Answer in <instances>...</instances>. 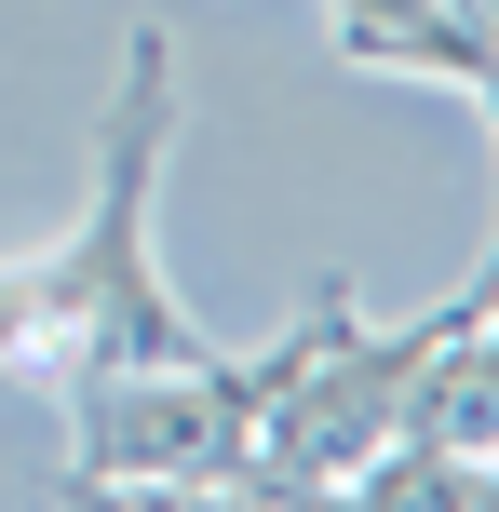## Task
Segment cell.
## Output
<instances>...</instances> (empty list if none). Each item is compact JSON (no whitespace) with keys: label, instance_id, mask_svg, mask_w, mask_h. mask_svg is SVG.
<instances>
[{"label":"cell","instance_id":"6da1fadb","mask_svg":"<svg viewBox=\"0 0 499 512\" xmlns=\"http://www.w3.org/2000/svg\"><path fill=\"white\" fill-rule=\"evenodd\" d=\"M162 149H176V41L135 27L122 41V95H108V149H95V216L54 256H14L0 270V364L81 378V364H176V351H203V324L176 310V283L149 256Z\"/></svg>","mask_w":499,"mask_h":512}]
</instances>
